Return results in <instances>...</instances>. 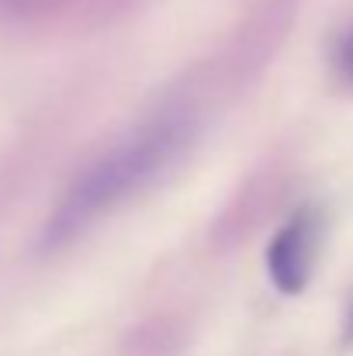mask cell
I'll list each match as a JSON object with an SVG mask.
<instances>
[{
    "instance_id": "cell-1",
    "label": "cell",
    "mask_w": 353,
    "mask_h": 356,
    "mask_svg": "<svg viewBox=\"0 0 353 356\" xmlns=\"http://www.w3.org/2000/svg\"><path fill=\"white\" fill-rule=\"evenodd\" d=\"M187 142V118L166 115L125 138L111 156H104L97 166H91L73 191L63 197L49 222V242H66L84 232L94 218L111 211L118 201H125L132 191H142L159 170L173 163V156Z\"/></svg>"
},
{
    "instance_id": "cell-2",
    "label": "cell",
    "mask_w": 353,
    "mask_h": 356,
    "mask_svg": "<svg viewBox=\"0 0 353 356\" xmlns=\"http://www.w3.org/2000/svg\"><path fill=\"white\" fill-rule=\"evenodd\" d=\"M319 215L312 208L298 211L267 249V270L277 291L284 294H301L308 287L315 256H319Z\"/></svg>"
},
{
    "instance_id": "cell-3",
    "label": "cell",
    "mask_w": 353,
    "mask_h": 356,
    "mask_svg": "<svg viewBox=\"0 0 353 356\" xmlns=\"http://www.w3.org/2000/svg\"><path fill=\"white\" fill-rule=\"evenodd\" d=\"M343 70H347V76L353 80V35L347 38V45H343Z\"/></svg>"
}]
</instances>
